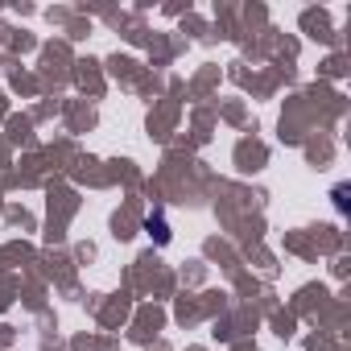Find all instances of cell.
Masks as SVG:
<instances>
[{
	"label": "cell",
	"instance_id": "cell-1",
	"mask_svg": "<svg viewBox=\"0 0 351 351\" xmlns=\"http://www.w3.org/2000/svg\"><path fill=\"white\" fill-rule=\"evenodd\" d=\"M145 232H149L157 244H169V223H165L161 215H149V219H145Z\"/></svg>",
	"mask_w": 351,
	"mask_h": 351
},
{
	"label": "cell",
	"instance_id": "cell-2",
	"mask_svg": "<svg viewBox=\"0 0 351 351\" xmlns=\"http://www.w3.org/2000/svg\"><path fill=\"white\" fill-rule=\"evenodd\" d=\"M335 207L347 211V186H335Z\"/></svg>",
	"mask_w": 351,
	"mask_h": 351
}]
</instances>
